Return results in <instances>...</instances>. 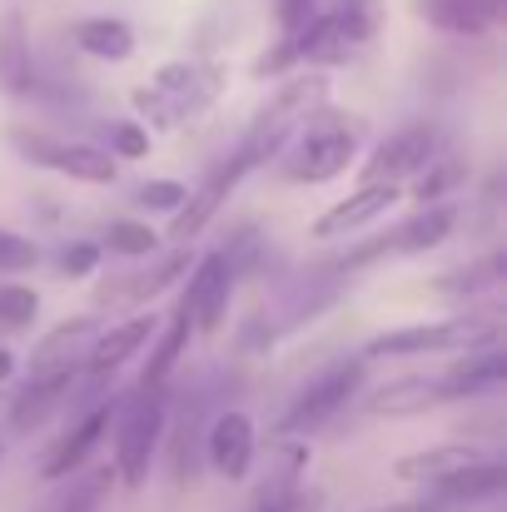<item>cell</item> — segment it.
Returning a JSON list of instances; mask_svg holds the SVG:
<instances>
[{"label":"cell","instance_id":"34","mask_svg":"<svg viewBox=\"0 0 507 512\" xmlns=\"http://www.w3.org/2000/svg\"><path fill=\"white\" fill-rule=\"evenodd\" d=\"M35 264H40V244H35V239H25V234L0 229V279L25 274V269H35Z\"/></svg>","mask_w":507,"mask_h":512},{"label":"cell","instance_id":"23","mask_svg":"<svg viewBox=\"0 0 507 512\" xmlns=\"http://www.w3.org/2000/svg\"><path fill=\"white\" fill-rule=\"evenodd\" d=\"M483 458H488V453L473 448V443H438V448H423V453L398 458V463H393V478H398V483H438V478H448V473H458V468H473V463H483Z\"/></svg>","mask_w":507,"mask_h":512},{"label":"cell","instance_id":"26","mask_svg":"<svg viewBox=\"0 0 507 512\" xmlns=\"http://www.w3.org/2000/svg\"><path fill=\"white\" fill-rule=\"evenodd\" d=\"M189 334H194L189 314L174 309L169 324L155 329V339H150V358H145V368H140V388H169V373L179 368V358H184V348H189Z\"/></svg>","mask_w":507,"mask_h":512},{"label":"cell","instance_id":"37","mask_svg":"<svg viewBox=\"0 0 507 512\" xmlns=\"http://www.w3.org/2000/svg\"><path fill=\"white\" fill-rule=\"evenodd\" d=\"M319 10H324V0H279V30L289 35V30L309 25Z\"/></svg>","mask_w":507,"mask_h":512},{"label":"cell","instance_id":"19","mask_svg":"<svg viewBox=\"0 0 507 512\" xmlns=\"http://www.w3.org/2000/svg\"><path fill=\"white\" fill-rule=\"evenodd\" d=\"M418 15L443 35H488L507 15V0H418Z\"/></svg>","mask_w":507,"mask_h":512},{"label":"cell","instance_id":"39","mask_svg":"<svg viewBox=\"0 0 507 512\" xmlns=\"http://www.w3.org/2000/svg\"><path fill=\"white\" fill-rule=\"evenodd\" d=\"M10 373H15V353H10V348H5V343H0V383H5V378H10Z\"/></svg>","mask_w":507,"mask_h":512},{"label":"cell","instance_id":"31","mask_svg":"<svg viewBox=\"0 0 507 512\" xmlns=\"http://www.w3.org/2000/svg\"><path fill=\"white\" fill-rule=\"evenodd\" d=\"M100 249H110V254H120V259H150V254L160 249V234H155L150 224L115 219V224L105 229V244H100Z\"/></svg>","mask_w":507,"mask_h":512},{"label":"cell","instance_id":"18","mask_svg":"<svg viewBox=\"0 0 507 512\" xmlns=\"http://www.w3.org/2000/svg\"><path fill=\"white\" fill-rule=\"evenodd\" d=\"M155 339V319L150 314H135V319H125V324H115V329H100L95 343H90V353H85V378H115L145 343Z\"/></svg>","mask_w":507,"mask_h":512},{"label":"cell","instance_id":"40","mask_svg":"<svg viewBox=\"0 0 507 512\" xmlns=\"http://www.w3.org/2000/svg\"><path fill=\"white\" fill-rule=\"evenodd\" d=\"M0 458H5V438H0Z\"/></svg>","mask_w":507,"mask_h":512},{"label":"cell","instance_id":"12","mask_svg":"<svg viewBox=\"0 0 507 512\" xmlns=\"http://www.w3.org/2000/svg\"><path fill=\"white\" fill-rule=\"evenodd\" d=\"M443 135H438V125H403V130H393L388 140H378L373 145V155L363 160V184H373V179H413V174L423 170L443 145H438Z\"/></svg>","mask_w":507,"mask_h":512},{"label":"cell","instance_id":"4","mask_svg":"<svg viewBox=\"0 0 507 512\" xmlns=\"http://www.w3.org/2000/svg\"><path fill=\"white\" fill-rule=\"evenodd\" d=\"M319 105H329V75H324V70H304V75H294V80L274 95L269 110L254 115V125L244 130L239 145H249V150L259 155V165H274L279 150L294 140V130H299Z\"/></svg>","mask_w":507,"mask_h":512},{"label":"cell","instance_id":"27","mask_svg":"<svg viewBox=\"0 0 507 512\" xmlns=\"http://www.w3.org/2000/svg\"><path fill=\"white\" fill-rule=\"evenodd\" d=\"M165 438H169V473L179 488H189L199 478V403H189L174 423H165Z\"/></svg>","mask_w":507,"mask_h":512},{"label":"cell","instance_id":"6","mask_svg":"<svg viewBox=\"0 0 507 512\" xmlns=\"http://www.w3.org/2000/svg\"><path fill=\"white\" fill-rule=\"evenodd\" d=\"M254 170H264L259 165V155L249 150V145H234V155L229 160H219L204 184H194L189 194H184V204L174 209V224H169V239L174 244H189L194 234H204L219 214H224V204L234 199V189L249 179Z\"/></svg>","mask_w":507,"mask_h":512},{"label":"cell","instance_id":"20","mask_svg":"<svg viewBox=\"0 0 507 512\" xmlns=\"http://www.w3.org/2000/svg\"><path fill=\"white\" fill-rule=\"evenodd\" d=\"M309 478V443L299 433H274L269 443V468L254 488V503H274V498H289L294 488H304Z\"/></svg>","mask_w":507,"mask_h":512},{"label":"cell","instance_id":"38","mask_svg":"<svg viewBox=\"0 0 507 512\" xmlns=\"http://www.w3.org/2000/svg\"><path fill=\"white\" fill-rule=\"evenodd\" d=\"M373 512H453V508L438 503V498L423 488V498H413V503H388V508H373Z\"/></svg>","mask_w":507,"mask_h":512},{"label":"cell","instance_id":"28","mask_svg":"<svg viewBox=\"0 0 507 512\" xmlns=\"http://www.w3.org/2000/svg\"><path fill=\"white\" fill-rule=\"evenodd\" d=\"M498 284H503V254H488L483 264H468V269H458V274H443L433 289H438L443 299L478 304L483 294H498Z\"/></svg>","mask_w":507,"mask_h":512},{"label":"cell","instance_id":"1","mask_svg":"<svg viewBox=\"0 0 507 512\" xmlns=\"http://www.w3.org/2000/svg\"><path fill=\"white\" fill-rule=\"evenodd\" d=\"M358 145H363V120L334 105H319L279 150V174L289 184H324L358 160Z\"/></svg>","mask_w":507,"mask_h":512},{"label":"cell","instance_id":"8","mask_svg":"<svg viewBox=\"0 0 507 512\" xmlns=\"http://www.w3.org/2000/svg\"><path fill=\"white\" fill-rule=\"evenodd\" d=\"M10 140H15L20 160H30L50 174H65V179H80V184H115V174H120V160L105 145L50 140V135H35V130H10Z\"/></svg>","mask_w":507,"mask_h":512},{"label":"cell","instance_id":"5","mask_svg":"<svg viewBox=\"0 0 507 512\" xmlns=\"http://www.w3.org/2000/svg\"><path fill=\"white\" fill-rule=\"evenodd\" d=\"M503 339V324L493 314H453L438 324H408L388 329L363 348V358H423V353H453V348H483Z\"/></svg>","mask_w":507,"mask_h":512},{"label":"cell","instance_id":"35","mask_svg":"<svg viewBox=\"0 0 507 512\" xmlns=\"http://www.w3.org/2000/svg\"><path fill=\"white\" fill-rule=\"evenodd\" d=\"M184 194H189V184H179V179H145L135 189V204L150 209V214H174L184 204Z\"/></svg>","mask_w":507,"mask_h":512},{"label":"cell","instance_id":"32","mask_svg":"<svg viewBox=\"0 0 507 512\" xmlns=\"http://www.w3.org/2000/svg\"><path fill=\"white\" fill-rule=\"evenodd\" d=\"M40 314V294L25 284H0V334H20L30 329Z\"/></svg>","mask_w":507,"mask_h":512},{"label":"cell","instance_id":"25","mask_svg":"<svg viewBox=\"0 0 507 512\" xmlns=\"http://www.w3.org/2000/svg\"><path fill=\"white\" fill-rule=\"evenodd\" d=\"M428 408H443L438 378H398V383H383L368 398V413L373 418H418Z\"/></svg>","mask_w":507,"mask_h":512},{"label":"cell","instance_id":"17","mask_svg":"<svg viewBox=\"0 0 507 512\" xmlns=\"http://www.w3.org/2000/svg\"><path fill=\"white\" fill-rule=\"evenodd\" d=\"M105 324H100V314H80V319H65V324H55L45 339L30 348V373H55V368H85V353H90V343L100 334Z\"/></svg>","mask_w":507,"mask_h":512},{"label":"cell","instance_id":"9","mask_svg":"<svg viewBox=\"0 0 507 512\" xmlns=\"http://www.w3.org/2000/svg\"><path fill=\"white\" fill-rule=\"evenodd\" d=\"M189 264H194V249H189V244H174V249L160 254L155 264H130L125 274H115L110 284H100L95 304H100V309H135V304H150V299L165 294L174 279L189 274Z\"/></svg>","mask_w":507,"mask_h":512},{"label":"cell","instance_id":"36","mask_svg":"<svg viewBox=\"0 0 507 512\" xmlns=\"http://www.w3.org/2000/svg\"><path fill=\"white\" fill-rule=\"evenodd\" d=\"M100 254H105L100 244L80 239V244H65V249H60V264H55V269H60L65 279H90V274L100 269Z\"/></svg>","mask_w":507,"mask_h":512},{"label":"cell","instance_id":"10","mask_svg":"<svg viewBox=\"0 0 507 512\" xmlns=\"http://www.w3.org/2000/svg\"><path fill=\"white\" fill-rule=\"evenodd\" d=\"M234 264L224 249L194 259V274H189V289H184V314L194 324V334H219L224 319H229V294H234Z\"/></svg>","mask_w":507,"mask_h":512},{"label":"cell","instance_id":"11","mask_svg":"<svg viewBox=\"0 0 507 512\" xmlns=\"http://www.w3.org/2000/svg\"><path fill=\"white\" fill-rule=\"evenodd\" d=\"M254 453H259L254 418H249L244 408L214 413V423H209V433H204V463H209L224 483H244L249 468H254Z\"/></svg>","mask_w":507,"mask_h":512},{"label":"cell","instance_id":"33","mask_svg":"<svg viewBox=\"0 0 507 512\" xmlns=\"http://www.w3.org/2000/svg\"><path fill=\"white\" fill-rule=\"evenodd\" d=\"M105 145L115 160H145L150 155V130L135 125V120H110L105 125Z\"/></svg>","mask_w":507,"mask_h":512},{"label":"cell","instance_id":"14","mask_svg":"<svg viewBox=\"0 0 507 512\" xmlns=\"http://www.w3.org/2000/svg\"><path fill=\"white\" fill-rule=\"evenodd\" d=\"M403 199V189L393 184V179H373V184H358L348 199H338L334 209H324L319 214V224H314V239H343V234H358V229H368L373 219H383L393 204Z\"/></svg>","mask_w":507,"mask_h":512},{"label":"cell","instance_id":"3","mask_svg":"<svg viewBox=\"0 0 507 512\" xmlns=\"http://www.w3.org/2000/svg\"><path fill=\"white\" fill-rule=\"evenodd\" d=\"M224 90V75L214 65H199V60H169L155 70L150 85L135 90V110L155 125V130H179L184 120L204 115Z\"/></svg>","mask_w":507,"mask_h":512},{"label":"cell","instance_id":"22","mask_svg":"<svg viewBox=\"0 0 507 512\" xmlns=\"http://www.w3.org/2000/svg\"><path fill=\"white\" fill-rule=\"evenodd\" d=\"M453 229H458V204L433 199V204H423L413 219H403V224L388 234V249H393V254H428V249H438Z\"/></svg>","mask_w":507,"mask_h":512},{"label":"cell","instance_id":"15","mask_svg":"<svg viewBox=\"0 0 507 512\" xmlns=\"http://www.w3.org/2000/svg\"><path fill=\"white\" fill-rule=\"evenodd\" d=\"M80 388V368H55V373H30V383L10 403V433H35L50 423Z\"/></svg>","mask_w":507,"mask_h":512},{"label":"cell","instance_id":"29","mask_svg":"<svg viewBox=\"0 0 507 512\" xmlns=\"http://www.w3.org/2000/svg\"><path fill=\"white\" fill-rule=\"evenodd\" d=\"M468 179H473L468 160H458V155H443V150H438V155L418 170V184H413L408 194H413L418 204H433V199H448L453 189H463Z\"/></svg>","mask_w":507,"mask_h":512},{"label":"cell","instance_id":"7","mask_svg":"<svg viewBox=\"0 0 507 512\" xmlns=\"http://www.w3.org/2000/svg\"><path fill=\"white\" fill-rule=\"evenodd\" d=\"M363 368H368V358H343L334 368H324V373L289 403V413L274 423V433H299V438H309V433H319L324 423H334L338 413L358 398Z\"/></svg>","mask_w":507,"mask_h":512},{"label":"cell","instance_id":"30","mask_svg":"<svg viewBox=\"0 0 507 512\" xmlns=\"http://www.w3.org/2000/svg\"><path fill=\"white\" fill-rule=\"evenodd\" d=\"M329 15H334L338 30H343L353 45H368V40H378V30L388 25V0H334Z\"/></svg>","mask_w":507,"mask_h":512},{"label":"cell","instance_id":"16","mask_svg":"<svg viewBox=\"0 0 507 512\" xmlns=\"http://www.w3.org/2000/svg\"><path fill=\"white\" fill-rule=\"evenodd\" d=\"M507 383V363H503V343H483V348H468V358H458L443 378H438V393L443 403H473V398H493L503 393Z\"/></svg>","mask_w":507,"mask_h":512},{"label":"cell","instance_id":"21","mask_svg":"<svg viewBox=\"0 0 507 512\" xmlns=\"http://www.w3.org/2000/svg\"><path fill=\"white\" fill-rule=\"evenodd\" d=\"M35 90V55H30V30L20 10L0 15V95L25 100Z\"/></svg>","mask_w":507,"mask_h":512},{"label":"cell","instance_id":"13","mask_svg":"<svg viewBox=\"0 0 507 512\" xmlns=\"http://www.w3.org/2000/svg\"><path fill=\"white\" fill-rule=\"evenodd\" d=\"M115 408H120V398H110V403H95L85 418H75V423L60 433V443L45 453V463H40V478H45V483L75 478V473L90 463V453L100 448V438L110 433V423H115Z\"/></svg>","mask_w":507,"mask_h":512},{"label":"cell","instance_id":"2","mask_svg":"<svg viewBox=\"0 0 507 512\" xmlns=\"http://www.w3.org/2000/svg\"><path fill=\"white\" fill-rule=\"evenodd\" d=\"M165 423H169V388H140L120 398L115 408V478L135 493L150 483L155 453L165 443Z\"/></svg>","mask_w":507,"mask_h":512},{"label":"cell","instance_id":"24","mask_svg":"<svg viewBox=\"0 0 507 512\" xmlns=\"http://www.w3.org/2000/svg\"><path fill=\"white\" fill-rule=\"evenodd\" d=\"M70 40H75L90 60H110V65H120V60L135 55V30H130V20H120V15H90V20H75Z\"/></svg>","mask_w":507,"mask_h":512}]
</instances>
